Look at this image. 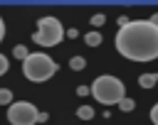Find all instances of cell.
Wrapping results in <instances>:
<instances>
[{
    "label": "cell",
    "mask_w": 158,
    "mask_h": 125,
    "mask_svg": "<svg viewBox=\"0 0 158 125\" xmlns=\"http://www.w3.org/2000/svg\"><path fill=\"white\" fill-rule=\"evenodd\" d=\"M148 22H151V25H156V27H158V12H156V15H151V17H148Z\"/></svg>",
    "instance_id": "21"
},
{
    "label": "cell",
    "mask_w": 158,
    "mask_h": 125,
    "mask_svg": "<svg viewBox=\"0 0 158 125\" xmlns=\"http://www.w3.org/2000/svg\"><path fill=\"white\" fill-rule=\"evenodd\" d=\"M84 42H86V47H99L101 44V34L96 29H91L89 34H84Z\"/></svg>",
    "instance_id": "7"
},
{
    "label": "cell",
    "mask_w": 158,
    "mask_h": 125,
    "mask_svg": "<svg viewBox=\"0 0 158 125\" xmlns=\"http://www.w3.org/2000/svg\"><path fill=\"white\" fill-rule=\"evenodd\" d=\"M91 93V86H79L77 88V96H89Z\"/></svg>",
    "instance_id": "15"
},
{
    "label": "cell",
    "mask_w": 158,
    "mask_h": 125,
    "mask_svg": "<svg viewBox=\"0 0 158 125\" xmlns=\"http://www.w3.org/2000/svg\"><path fill=\"white\" fill-rule=\"evenodd\" d=\"M12 91L10 88H0V105H12Z\"/></svg>",
    "instance_id": "10"
},
{
    "label": "cell",
    "mask_w": 158,
    "mask_h": 125,
    "mask_svg": "<svg viewBox=\"0 0 158 125\" xmlns=\"http://www.w3.org/2000/svg\"><path fill=\"white\" fill-rule=\"evenodd\" d=\"M84 66H86V59H84V56H72V59H69V69H72V71H81Z\"/></svg>",
    "instance_id": "9"
},
{
    "label": "cell",
    "mask_w": 158,
    "mask_h": 125,
    "mask_svg": "<svg viewBox=\"0 0 158 125\" xmlns=\"http://www.w3.org/2000/svg\"><path fill=\"white\" fill-rule=\"evenodd\" d=\"M12 54H15V59H20V61H25V59L30 56V51H27V47H22V44H17V47L12 49Z\"/></svg>",
    "instance_id": "11"
},
{
    "label": "cell",
    "mask_w": 158,
    "mask_h": 125,
    "mask_svg": "<svg viewBox=\"0 0 158 125\" xmlns=\"http://www.w3.org/2000/svg\"><path fill=\"white\" fill-rule=\"evenodd\" d=\"M77 118L79 120H91L94 118V108L91 105H79L77 108Z\"/></svg>",
    "instance_id": "8"
},
{
    "label": "cell",
    "mask_w": 158,
    "mask_h": 125,
    "mask_svg": "<svg viewBox=\"0 0 158 125\" xmlns=\"http://www.w3.org/2000/svg\"><path fill=\"white\" fill-rule=\"evenodd\" d=\"M47 120H49V113H42L40 110V123H47Z\"/></svg>",
    "instance_id": "20"
},
{
    "label": "cell",
    "mask_w": 158,
    "mask_h": 125,
    "mask_svg": "<svg viewBox=\"0 0 158 125\" xmlns=\"http://www.w3.org/2000/svg\"><path fill=\"white\" fill-rule=\"evenodd\" d=\"M91 96L104 105H114V103H121V98H126V86L116 76L106 74V76H99L91 83Z\"/></svg>",
    "instance_id": "3"
},
{
    "label": "cell",
    "mask_w": 158,
    "mask_h": 125,
    "mask_svg": "<svg viewBox=\"0 0 158 125\" xmlns=\"http://www.w3.org/2000/svg\"><path fill=\"white\" fill-rule=\"evenodd\" d=\"M133 105H136V103H133V100L126 96V98H121V103H118V110H123V113H131V110H133Z\"/></svg>",
    "instance_id": "12"
},
{
    "label": "cell",
    "mask_w": 158,
    "mask_h": 125,
    "mask_svg": "<svg viewBox=\"0 0 158 125\" xmlns=\"http://www.w3.org/2000/svg\"><path fill=\"white\" fill-rule=\"evenodd\" d=\"M114 44L116 51L131 61H153L158 59V27L148 20H131L118 29Z\"/></svg>",
    "instance_id": "1"
},
{
    "label": "cell",
    "mask_w": 158,
    "mask_h": 125,
    "mask_svg": "<svg viewBox=\"0 0 158 125\" xmlns=\"http://www.w3.org/2000/svg\"><path fill=\"white\" fill-rule=\"evenodd\" d=\"M64 37H67V32H64L62 22H59L57 17H52V15L42 17V20L37 22V32L32 34V39H35L40 47H54V44H59Z\"/></svg>",
    "instance_id": "4"
},
{
    "label": "cell",
    "mask_w": 158,
    "mask_h": 125,
    "mask_svg": "<svg viewBox=\"0 0 158 125\" xmlns=\"http://www.w3.org/2000/svg\"><path fill=\"white\" fill-rule=\"evenodd\" d=\"M5 39V22H2V17H0V42Z\"/></svg>",
    "instance_id": "19"
},
{
    "label": "cell",
    "mask_w": 158,
    "mask_h": 125,
    "mask_svg": "<svg viewBox=\"0 0 158 125\" xmlns=\"http://www.w3.org/2000/svg\"><path fill=\"white\" fill-rule=\"evenodd\" d=\"M67 37H69V39H77L79 32H77V29H67Z\"/></svg>",
    "instance_id": "18"
},
{
    "label": "cell",
    "mask_w": 158,
    "mask_h": 125,
    "mask_svg": "<svg viewBox=\"0 0 158 125\" xmlns=\"http://www.w3.org/2000/svg\"><path fill=\"white\" fill-rule=\"evenodd\" d=\"M158 83V74H141L138 76V86L141 88H153Z\"/></svg>",
    "instance_id": "6"
},
{
    "label": "cell",
    "mask_w": 158,
    "mask_h": 125,
    "mask_svg": "<svg viewBox=\"0 0 158 125\" xmlns=\"http://www.w3.org/2000/svg\"><path fill=\"white\" fill-rule=\"evenodd\" d=\"M7 69H10V61H7V56H5V54H0V76H2V74H7Z\"/></svg>",
    "instance_id": "14"
},
{
    "label": "cell",
    "mask_w": 158,
    "mask_h": 125,
    "mask_svg": "<svg viewBox=\"0 0 158 125\" xmlns=\"http://www.w3.org/2000/svg\"><path fill=\"white\" fill-rule=\"evenodd\" d=\"M151 120H153V125H158V103L151 108Z\"/></svg>",
    "instance_id": "16"
},
{
    "label": "cell",
    "mask_w": 158,
    "mask_h": 125,
    "mask_svg": "<svg viewBox=\"0 0 158 125\" xmlns=\"http://www.w3.org/2000/svg\"><path fill=\"white\" fill-rule=\"evenodd\" d=\"M104 22H106V17H104L101 12H96V15H91V25H94V27H101Z\"/></svg>",
    "instance_id": "13"
},
{
    "label": "cell",
    "mask_w": 158,
    "mask_h": 125,
    "mask_svg": "<svg viewBox=\"0 0 158 125\" xmlns=\"http://www.w3.org/2000/svg\"><path fill=\"white\" fill-rule=\"evenodd\" d=\"M128 22H131V20H128L126 15H118V29H121V27H126Z\"/></svg>",
    "instance_id": "17"
},
{
    "label": "cell",
    "mask_w": 158,
    "mask_h": 125,
    "mask_svg": "<svg viewBox=\"0 0 158 125\" xmlns=\"http://www.w3.org/2000/svg\"><path fill=\"white\" fill-rule=\"evenodd\" d=\"M22 74L35 83H42V81H49L57 74V64H54V59L49 54L37 51V54H30L22 61Z\"/></svg>",
    "instance_id": "2"
},
{
    "label": "cell",
    "mask_w": 158,
    "mask_h": 125,
    "mask_svg": "<svg viewBox=\"0 0 158 125\" xmlns=\"http://www.w3.org/2000/svg\"><path fill=\"white\" fill-rule=\"evenodd\" d=\"M7 120L12 125H35L40 123V110L30 100H15L7 108Z\"/></svg>",
    "instance_id": "5"
}]
</instances>
